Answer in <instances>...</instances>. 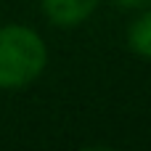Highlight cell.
<instances>
[{
  "instance_id": "obj_3",
  "label": "cell",
  "mask_w": 151,
  "mask_h": 151,
  "mask_svg": "<svg viewBox=\"0 0 151 151\" xmlns=\"http://www.w3.org/2000/svg\"><path fill=\"white\" fill-rule=\"evenodd\" d=\"M127 42L138 56L151 58V11L143 13L138 21H133V27L127 32Z\"/></svg>"
},
{
  "instance_id": "obj_1",
  "label": "cell",
  "mask_w": 151,
  "mask_h": 151,
  "mask_svg": "<svg viewBox=\"0 0 151 151\" xmlns=\"http://www.w3.org/2000/svg\"><path fill=\"white\" fill-rule=\"evenodd\" d=\"M48 50L29 27H0V88H24L45 69Z\"/></svg>"
},
{
  "instance_id": "obj_4",
  "label": "cell",
  "mask_w": 151,
  "mask_h": 151,
  "mask_svg": "<svg viewBox=\"0 0 151 151\" xmlns=\"http://www.w3.org/2000/svg\"><path fill=\"white\" fill-rule=\"evenodd\" d=\"M125 8H141V5H151V0H117Z\"/></svg>"
},
{
  "instance_id": "obj_2",
  "label": "cell",
  "mask_w": 151,
  "mask_h": 151,
  "mask_svg": "<svg viewBox=\"0 0 151 151\" xmlns=\"http://www.w3.org/2000/svg\"><path fill=\"white\" fill-rule=\"evenodd\" d=\"M96 5H98V0H42V11L56 27L82 24L96 11Z\"/></svg>"
}]
</instances>
